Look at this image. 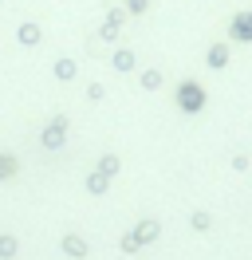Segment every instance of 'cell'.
<instances>
[{"label":"cell","mask_w":252,"mask_h":260,"mask_svg":"<svg viewBox=\"0 0 252 260\" xmlns=\"http://www.w3.org/2000/svg\"><path fill=\"white\" fill-rule=\"evenodd\" d=\"M233 36L236 40H252V12H240L233 20Z\"/></svg>","instance_id":"6da1fadb"}]
</instances>
